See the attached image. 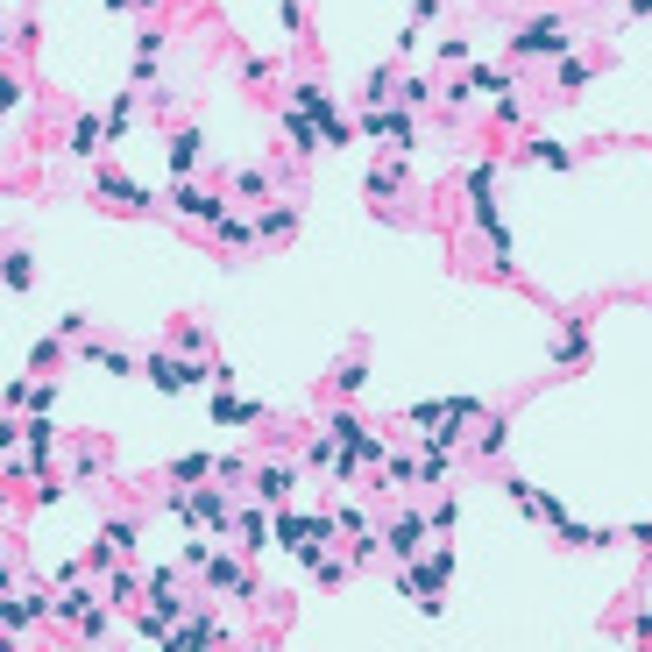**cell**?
Instances as JSON below:
<instances>
[{
  "instance_id": "obj_22",
  "label": "cell",
  "mask_w": 652,
  "mask_h": 652,
  "mask_svg": "<svg viewBox=\"0 0 652 652\" xmlns=\"http://www.w3.org/2000/svg\"><path fill=\"white\" fill-rule=\"evenodd\" d=\"M107 468H114L107 440H78V447H71V475H107Z\"/></svg>"
},
{
  "instance_id": "obj_48",
  "label": "cell",
  "mask_w": 652,
  "mask_h": 652,
  "mask_svg": "<svg viewBox=\"0 0 652 652\" xmlns=\"http://www.w3.org/2000/svg\"><path fill=\"white\" fill-rule=\"evenodd\" d=\"M645 546H652V539H645ZM645 560H652V553H645Z\"/></svg>"
},
{
  "instance_id": "obj_5",
  "label": "cell",
  "mask_w": 652,
  "mask_h": 652,
  "mask_svg": "<svg viewBox=\"0 0 652 652\" xmlns=\"http://www.w3.org/2000/svg\"><path fill=\"white\" fill-rule=\"evenodd\" d=\"M426 511H397L390 518V532H383V553H397V560H419V546H426Z\"/></svg>"
},
{
  "instance_id": "obj_11",
  "label": "cell",
  "mask_w": 652,
  "mask_h": 652,
  "mask_svg": "<svg viewBox=\"0 0 652 652\" xmlns=\"http://www.w3.org/2000/svg\"><path fill=\"white\" fill-rule=\"evenodd\" d=\"M22 440H29V468H36V475H50V468H57V426H50V419H29V426H22Z\"/></svg>"
},
{
  "instance_id": "obj_41",
  "label": "cell",
  "mask_w": 652,
  "mask_h": 652,
  "mask_svg": "<svg viewBox=\"0 0 652 652\" xmlns=\"http://www.w3.org/2000/svg\"><path fill=\"white\" fill-rule=\"evenodd\" d=\"M15 107H22V78L0 71V114H15Z\"/></svg>"
},
{
  "instance_id": "obj_25",
  "label": "cell",
  "mask_w": 652,
  "mask_h": 652,
  "mask_svg": "<svg viewBox=\"0 0 652 652\" xmlns=\"http://www.w3.org/2000/svg\"><path fill=\"white\" fill-rule=\"evenodd\" d=\"M78 355H86V362H100L107 376H135V355H121V348H100V341H78Z\"/></svg>"
},
{
  "instance_id": "obj_18",
  "label": "cell",
  "mask_w": 652,
  "mask_h": 652,
  "mask_svg": "<svg viewBox=\"0 0 652 652\" xmlns=\"http://www.w3.org/2000/svg\"><path fill=\"white\" fill-rule=\"evenodd\" d=\"M135 539H142V518H128V511H114V518L100 525V546H107V553H135Z\"/></svg>"
},
{
  "instance_id": "obj_30",
  "label": "cell",
  "mask_w": 652,
  "mask_h": 652,
  "mask_svg": "<svg viewBox=\"0 0 652 652\" xmlns=\"http://www.w3.org/2000/svg\"><path fill=\"white\" fill-rule=\"evenodd\" d=\"M156 57H163V36H156V29H149V36H135V86L156 71Z\"/></svg>"
},
{
  "instance_id": "obj_46",
  "label": "cell",
  "mask_w": 652,
  "mask_h": 652,
  "mask_svg": "<svg viewBox=\"0 0 652 652\" xmlns=\"http://www.w3.org/2000/svg\"><path fill=\"white\" fill-rule=\"evenodd\" d=\"M249 652H270V645H249Z\"/></svg>"
},
{
  "instance_id": "obj_44",
  "label": "cell",
  "mask_w": 652,
  "mask_h": 652,
  "mask_svg": "<svg viewBox=\"0 0 652 652\" xmlns=\"http://www.w3.org/2000/svg\"><path fill=\"white\" fill-rule=\"evenodd\" d=\"M15 440H22V426H15V419H0V454H15Z\"/></svg>"
},
{
  "instance_id": "obj_16",
  "label": "cell",
  "mask_w": 652,
  "mask_h": 652,
  "mask_svg": "<svg viewBox=\"0 0 652 652\" xmlns=\"http://www.w3.org/2000/svg\"><path fill=\"white\" fill-rule=\"evenodd\" d=\"M234 539H241V560H256L263 539H270V511H241V518H234Z\"/></svg>"
},
{
  "instance_id": "obj_15",
  "label": "cell",
  "mask_w": 652,
  "mask_h": 652,
  "mask_svg": "<svg viewBox=\"0 0 652 652\" xmlns=\"http://www.w3.org/2000/svg\"><path fill=\"white\" fill-rule=\"evenodd\" d=\"M596 64H603V57H575V50H567L560 71H553V93H582L589 78H596Z\"/></svg>"
},
{
  "instance_id": "obj_4",
  "label": "cell",
  "mask_w": 652,
  "mask_h": 652,
  "mask_svg": "<svg viewBox=\"0 0 652 652\" xmlns=\"http://www.w3.org/2000/svg\"><path fill=\"white\" fill-rule=\"evenodd\" d=\"M142 376H149L156 390H192V383H206V362H171L163 348H149V355H142Z\"/></svg>"
},
{
  "instance_id": "obj_1",
  "label": "cell",
  "mask_w": 652,
  "mask_h": 652,
  "mask_svg": "<svg viewBox=\"0 0 652 652\" xmlns=\"http://www.w3.org/2000/svg\"><path fill=\"white\" fill-rule=\"evenodd\" d=\"M291 107L319 128V142H334V149H348V142H355V121H341V107L326 100V86H312V78H305V86H291Z\"/></svg>"
},
{
  "instance_id": "obj_7",
  "label": "cell",
  "mask_w": 652,
  "mask_h": 652,
  "mask_svg": "<svg viewBox=\"0 0 652 652\" xmlns=\"http://www.w3.org/2000/svg\"><path fill=\"white\" fill-rule=\"evenodd\" d=\"M185 518H199V525H213V532H234V504H227V489H220V482L192 489V497H185Z\"/></svg>"
},
{
  "instance_id": "obj_21",
  "label": "cell",
  "mask_w": 652,
  "mask_h": 652,
  "mask_svg": "<svg viewBox=\"0 0 652 652\" xmlns=\"http://www.w3.org/2000/svg\"><path fill=\"white\" fill-rule=\"evenodd\" d=\"M171 199H178V213H192V220H220V213H227V206H220V192H192L185 178H178V192H171Z\"/></svg>"
},
{
  "instance_id": "obj_12",
  "label": "cell",
  "mask_w": 652,
  "mask_h": 652,
  "mask_svg": "<svg viewBox=\"0 0 652 652\" xmlns=\"http://www.w3.org/2000/svg\"><path fill=\"white\" fill-rule=\"evenodd\" d=\"M447 475H454V454H447L440 440H426V454L412 461V482H419V489H440Z\"/></svg>"
},
{
  "instance_id": "obj_14",
  "label": "cell",
  "mask_w": 652,
  "mask_h": 652,
  "mask_svg": "<svg viewBox=\"0 0 652 652\" xmlns=\"http://www.w3.org/2000/svg\"><path fill=\"white\" fill-rule=\"evenodd\" d=\"M461 86H468V93H482V100H497V107H504V100H511V71H497V64H475V71L461 78Z\"/></svg>"
},
{
  "instance_id": "obj_28",
  "label": "cell",
  "mask_w": 652,
  "mask_h": 652,
  "mask_svg": "<svg viewBox=\"0 0 652 652\" xmlns=\"http://www.w3.org/2000/svg\"><path fill=\"white\" fill-rule=\"evenodd\" d=\"M284 135L298 142V156H319V128H312V121H305L298 107H284Z\"/></svg>"
},
{
  "instance_id": "obj_6",
  "label": "cell",
  "mask_w": 652,
  "mask_h": 652,
  "mask_svg": "<svg viewBox=\"0 0 652 652\" xmlns=\"http://www.w3.org/2000/svg\"><path fill=\"white\" fill-rule=\"evenodd\" d=\"M355 128L376 135V142H390V149H412V114H404V107H369Z\"/></svg>"
},
{
  "instance_id": "obj_31",
  "label": "cell",
  "mask_w": 652,
  "mask_h": 652,
  "mask_svg": "<svg viewBox=\"0 0 652 652\" xmlns=\"http://www.w3.org/2000/svg\"><path fill=\"white\" fill-rule=\"evenodd\" d=\"M475 447H482V454H489V461H497V454H504V447H511V419H504V412H497V419H489V426H482V440H475Z\"/></svg>"
},
{
  "instance_id": "obj_13",
  "label": "cell",
  "mask_w": 652,
  "mask_h": 652,
  "mask_svg": "<svg viewBox=\"0 0 652 652\" xmlns=\"http://www.w3.org/2000/svg\"><path fill=\"white\" fill-rule=\"evenodd\" d=\"M404 178H412V163H404V156L376 163V171H369V199H376V206H383V199H397V192H404Z\"/></svg>"
},
{
  "instance_id": "obj_17",
  "label": "cell",
  "mask_w": 652,
  "mask_h": 652,
  "mask_svg": "<svg viewBox=\"0 0 652 652\" xmlns=\"http://www.w3.org/2000/svg\"><path fill=\"white\" fill-rule=\"evenodd\" d=\"M298 234V206H263L256 213V241H291Z\"/></svg>"
},
{
  "instance_id": "obj_26",
  "label": "cell",
  "mask_w": 652,
  "mask_h": 652,
  "mask_svg": "<svg viewBox=\"0 0 652 652\" xmlns=\"http://www.w3.org/2000/svg\"><path fill=\"white\" fill-rule=\"evenodd\" d=\"M100 142H107V128H100V114H78V121H71V156H93Z\"/></svg>"
},
{
  "instance_id": "obj_37",
  "label": "cell",
  "mask_w": 652,
  "mask_h": 652,
  "mask_svg": "<svg viewBox=\"0 0 652 652\" xmlns=\"http://www.w3.org/2000/svg\"><path fill=\"white\" fill-rule=\"evenodd\" d=\"M334 461H341V447H334V440H326V433H319V440L305 447V468H334Z\"/></svg>"
},
{
  "instance_id": "obj_39",
  "label": "cell",
  "mask_w": 652,
  "mask_h": 652,
  "mask_svg": "<svg viewBox=\"0 0 652 652\" xmlns=\"http://www.w3.org/2000/svg\"><path fill=\"white\" fill-rule=\"evenodd\" d=\"M454 518H461V504H454V497H440V504L426 511V525H433V532H454Z\"/></svg>"
},
{
  "instance_id": "obj_33",
  "label": "cell",
  "mask_w": 652,
  "mask_h": 652,
  "mask_svg": "<svg viewBox=\"0 0 652 652\" xmlns=\"http://www.w3.org/2000/svg\"><path fill=\"white\" fill-rule=\"evenodd\" d=\"M64 348H71L64 334H50V341H36V355H29V362H36V376H43V369H57V362H64Z\"/></svg>"
},
{
  "instance_id": "obj_9",
  "label": "cell",
  "mask_w": 652,
  "mask_h": 652,
  "mask_svg": "<svg viewBox=\"0 0 652 652\" xmlns=\"http://www.w3.org/2000/svg\"><path fill=\"white\" fill-rule=\"evenodd\" d=\"M249 482H256V504H263V511H284V497H291L298 468H284V461H263V468H256Z\"/></svg>"
},
{
  "instance_id": "obj_20",
  "label": "cell",
  "mask_w": 652,
  "mask_h": 652,
  "mask_svg": "<svg viewBox=\"0 0 652 652\" xmlns=\"http://www.w3.org/2000/svg\"><path fill=\"white\" fill-rule=\"evenodd\" d=\"M525 156H532V163H546V171H575V149L553 142V135H532V142H525Z\"/></svg>"
},
{
  "instance_id": "obj_32",
  "label": "cell",
  "mask_w": 652,
  "mask_h": 652,
  "mask_svg": "<svg viewBox=\"0 0 652 652\" xmlns=\"http://www.w3.org/2000/svg\"><path fill=\"white\" fill-rule=\"evenodd\" d=\"M156 645H163V652H213V645H206V638H199L192 624H185V631H163Z\"/></svg>"
},
{
  "instance_id": "obj_10",
  "label": "cell",
  "mask_w": 652,
  "mask_h": 652,
  "mask_svg": "<svg viewBox=\"0 0 652 652\" xmlns=\"http://www.w3.org/2000/svg\"><path fill=\"white\" fill-rule=\"evenodd\" d=\"M553 362H560V369H582V362H589V319H560V334H553Z\"/></svg>"
},
{
  "instance_id": "obj_24",
  "label": "cell",
  "mask_w": 652,
  "mask_h": 652,
  "mask_svg": "<svg viewBox=\"0 0 652 652\" xmlns=\"http://www.w3.org/2000/svg\"><path fill=\"white\" fill-rule=\"evenodd\" d=\"M326 390H334V397H362V390H369V369H362V355H348L334 376H326Z\"/></svg>"
},
{
  "instance_id": "obj_45",
  "label": "cell",
  "mask_w": 652,
  "mask_h": 652,
  "mask_svg": "<svg viewBox=\"0 0 652 652\" xmlns=\"http://www.w3.org/2000/svg\"><path fill=\"white\" fill-rule=\"evenodd\" d=\"M8 553H15V546H0V589H8V582H15V560H8Z\"/></svg>"
},
{
  "instance_id": "obj_23",
  "label": "cell",
  "mask_w": 652,
  "mask_h": 652,
  "mask_svg": "<svg viewBox=\"0 0 652 652\" xmlns=\"http://www.w3.org/2000/svg\"><path fill=\"white\" fill-rule=\"evenodd\" d=\"M0 284L29 291V284H36V256H29V249H8V256H0Z\"/></svg>"
},
{
  "instance_id": "obj_47",
  "label": "cell",
  "mask_w": 652,
  "mask_h": 652,
  "mask_svg": "<svg viewBox=\"0 0 652 652\" xmlns=\"http://www.w3.org/2000/svg\"><path fill=\"white\" fill-rule=\"evenodd\" d=\"M291 8H305V0H291Z\"/></svg>"
},
{
  "instance_id": "obj_34",
  "label": "cell",
  "mask_w": 652,
  "mask_h": 652,
  "mask_svg": "<svg viewBox=\"0 0 652 652\" xmlns=\"http://www.w3.org/2000/svg\"><path fill=\"white\" fill-rule=\"evenodd\" d=\"M86 610H93V596H86V589H71V596H64V603H57L50 617H57V624H78V617H86Z\"/></svg>"
},
{
  "instance_id": "obj_19",
  "label": "cell",
  "mask_w": 652,
  "mask_h": 652,
  "mask_svg": "<svg viewBox=\"0 0 652 652\" xmlns=\"http://www.w3.org/2000/svg\"><path fill=\"white\" fill-rule=\"evenodd\" d=\"M199 149H206V135H199V128H178V135H171V171H178V178H192V171H199Z\"/></svg>"
},
{
  "instance_id": "obj_35",
  "label": "cell",
  "mask_w": 652,
  "mask_h": 652,
  "mask_svg": "<svg viewBox=\"0 0 652 652\" xmlns=\"http://www.w3.org/2000/svg\"><path fill=\"white\" fill-rule=\"evenodd\" d=\"M213 468V454H185V461H171V482H199Z\"/></svg>"
},
{
  "instance_id": "obj_40",
  "label": "cell",
  "mask_w": 652,
  "mask_h": 652,
  "mask_svg": "<svg viewBox=\"0 0 652 652\" xmlns=\"http://www.w3.org/2000/svg\"><path fill=\"white\" fill-rule=\"evenodd\" d=\"M334 532H355V539H362V532H369V511H355V504H341V511H334Z\"/></svg>"
},
{
  "instance_id": "obj_3",
  "label": "cell",
  "mask_w": 652,
  "mask_h": 652,
  "mask_svg": "<svg viewBox=\"0 0 652 652\" xmlns=\"http://www.w3.org/2000/svg\"><path fill=\"white\" fill-rule=\"evenodd\" d=\"M199 575H206V589L213 596H234V603H263V589H256V575H249V567H241V553H206V567H199Z\"/></svg>"
},
{
  "instance_id": "obj_29",
  "label": "cell",
  "mask_w": 652,
  "mask_h": 652,
  "mask_svg": "<svg viewBox=\"0 0 652 652\" xmlns=\"http://www.w3.org/2000/svg\"><path fill=\"white\" fill-rule=\"evenodd\" d=\"M135 100H142V93H121V100L107 107V142H121V135L135 128Z\"/></svg>"
},
{
  "instance_id": "obj_42",
  "label": "cell",
  "mask_w": 652,
  "mask_h": 652,
  "mask_svg": "<svg viewBox=\"0 0 652 652\" xmlns=\"http://www.w3.org/2000/svg\"><path fill=\"white\" fill-rule=\"evenodd\" d=\"M426 100H433V86H426V78H412V86H404V100H397V107L412 114V107H426Z\"/></svg>"
},
{
  "instance_id": "obj_36",
  "label": "cell",
  "mask_w": 652,
  "mask_h": 652,
  "mask_svg": "<svg viewBox=\"0 0 652 652\" xmlns=\"http://www.w3.org/2000/svg\"><path fill=\"white\" fill-rule=\"evenodd\" d=\"M234 192H241V199H263V192H270V171H234Z\"/></svg>"
},
{
  "instance_id": "obj_38",
  "label": "cell",
  "mask_w": 652,
  "mask_h": 652,
  "mask_svg": "<svg viewBox=\"0 0 652 652\" xmlns=\"http://www.w3.org/2000/svg\"><path fill=\"white\" fill-rule=\"evenodd\" d=\"M107 603H135V575H128V567H114V575H107Z\"/></svg>"
},
{
  "instance_id": "obj_27",
  "label": "cell",
  "mask_w": 652,
  "mask_h": 652,
  "mask_svg": "<svg viewBox=\"0 0 652 652\" xmlns=\"http://www.w3.org/2000/svg\"><path fill=\"white\" fill-rule=\"evenodd\" d=\"M213 234L227 241V249H249V241H256V220H241V213H220V220H213Z\"/></svg>"
},
{
  "instance_id": "obj_2",
  "label": "cell",
  "mask_w": 652,
  "mask_h": 652,
  "mask_svg": "<svg viewBox=\"0 0 652 652\" xmlns=\"http://www.w3.org/2000/svg\"><path fill=\"white\" fill-rule=\"evenodd\" d=\"M567 50H575V29H567L560 15H532V22L511 36V57H553V64H560Z\"/></svg>"
},
{
  "instance_id": "obj_43",
  "label": "cell",
  "mask_w": 652,
  "mask_h": 652,
  "mask_svg": "<svg viewBox=\"0 0 652 652\" xmlns=\"http://www.w3.org/2000/svg\"><path fill=\"white\" fill-rule=\"evenodd\" d=\"M100 631H107V610H100V603H93V610H86V617H78V638H100Z\"/></svg>"
},
{
  "instance_id": "obj_8",
  "label": "cell",
  "mask_w": 652,
  "mask_h": 652,
  "mask_svg": "<svg viewBox=\"0 0 652 652\" xmlns=\"http://www.w3.org/2000/svg\"><path fill=\"white\" fill-rule=\"evenodd\" d=\"M93 199H121V206H135V213H149V206H156V192L128 185V178L114 171V163H100V171H93Z\"/></svg>"
}]
</instances>
